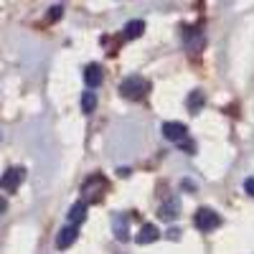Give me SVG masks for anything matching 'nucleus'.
<instances>
[{
	"label": "nucleus",
	"instance_id": "f257e3e1",
	"mask_svg": "<svg viewBox=\"0 0 254 254\" xmlns=\"http://www.w3.org/2000/svg\"><path fill=\"white\" fill-rule=\"evenodd\" d=\"M147 89H150L147 79H142V76H137V74L122 79V84H120V94H122L125 99H142Z\"/></svg>",
	"mask_w": 254,
	"mask_h": 254
},
{
	"label": "nucleus",
	"instance_id": "f03ea898",
	"mask_svg": "<svg viewBox=\"0 0 254 254\" xmlns=\"http://www.w3.org/2000/svg\"><path fill=\"white\" fill-rule=\"evenodd\" d=\"M193 224H196L198 231H214V229H219L221 216L216 214L214 208H198L196 216H193Z\"/></svg>",
	"mask_w": 254,
	"mask_h": 254
},
{
	"label": "nucleus",
	"instance_id": "7ed1b4c3",
	"mask_svg": "<svg viewBox=\"0 0 254 254\" xmlns=\"http://www.w3.org/2000/svg\"><path fill=\"white\" fill-rule=\"evenodd\" d=\"M104 190H107V181H104L102 176H92L81 186V193L87 196V201H99Z\"/></svg>",
	"mask_w": 254,
	"mask_h": 254
},
{
	"label": "nucleus",
	"instance_id": "20e7f679",
	"mask_svg": "<svg viewBox=\"0 0 254 254\" xmlns=\"http://www.w3.org/2000/svg\"><path fill=\"white\" fill-rule=\"evenodd\" d=\"M163 137H165V140H171V142L183 145L186 137H188V130H186V125H183V122H165V125H163Z\"/></svg>",
	"mask_w": 254,
	"mask_h": 254
},
{
	"label": "nucleus",
	"instance_id": "39448f33",
	"mask_svg": "<svg viewBox=\"0 0 254 254\" xmlns=\"http://www.w3.org/2000/svg\"><path fill=\"white\" fill-rule=\"evenodd\" d=\"M112 234H115L117 242L130 239V219H127V214H115L112 216Z\"/></svg>",
	"mask_w": 254,
	"mask_h": 254
},
{
	"label": "nucleus",
	"instance_id": "423d86ee",
	"mask_svg": "<svg viewBox=\"0 0 254 254\" xmlns=\"http://www.w3.org/2000/svg\"><path fill=\"white\" fill-rule=\"evenodd\" d=\"M23 178H26V171H23V168H10V171H8L3 178H0V188H5V190H15Z\"/></svg>",
	"mask_w": 254,
	"mask_h": 254
},
{
	"label": "nucleus",
	"instance_id": "0eeeda50",
	"mask_svg": "<svg viewBox=\"0 0 254 254\" xmlns=\"http://www.w3.org/2000/svg\"><path fill=\"white\" fill-rule=\"evenodd\" d=\"M186 49L193 51V54L203 51V33H201V28H186Z\"/></svg>",
	"mask_w": 254,
	"mask_h": 254
},
{
	"label": "nucleus",
	"instance_id": "6e6552de",
	"mask_svg": "<svg viewBox=\"0 0 254 254\" xmlns=\"http://www.w3.org/2000/svg\"><path fill=\"white\" fill-rule=\"evenodd\" d=\"M158 216H160L163 221H176V219L181 216V201H178V198H171L168 203H163L160 211H158Z\"/></svg>",
	"mask_w": 254,
	"mask_h": 254
},
{
	"label": "nucleus",
	"instance_id": "1a4fd4ad",
	"mask_svg": "<svg viewBox=\"0 0 254 254\" xmlns=\"http://www.w3.org/2000/svg\"><path fill=\"white\" fill-rule=\"evenodd\" d=\"M76 237H79V229L76 226H64L59 231V237H56V247L59 249H66V247H71L76 242Z\"/></svg>",
	"mask_w": 254,
	"mask_h": 254
},
{
	"label": "nucleus",
	"instance_id": "9d476101",
	"mask_svg": "<svg viewBox=\"0 0 254 254\" xmlns=\"http://www.w3.org/2000/svg\"><path fill=\"white\" fill-rule=\"evenodd\" d=\"M66 219H69V226H79L84 219H87V201H76V203L69 208Z\"/></svg>",
	"mask_w": 254,
	"mask_h": 254
},
{
	"label": "nucleus",
	"instance_id": "9b49d317",
	"mask_svg": "<svg viewBox=\"0 0 254 254\" xmlns=\"http://www.w3.org/2000/svg\"><path fill=\"white\" fill-rule=\"evenodd\" d=\"M102 66H99V64H89V66L87 69H84V81H87V87L89 89H94V87H99V84H102Z\"/></svg>",
	"mask_w": 254,
	"mask_h": 254
},
{
	"label": "nucleus",
	"instance_id": "f8f14e48",
	"mask_svg": "<svg viewBox=\"0 0 254 254\" xmlns=\"http://www.w3.org/2000/svg\"><path fill=\"white\" fill-rule=\"evenodd\" d=\"M158 237H160L158 226H155V224H145V226L140 229V234L135 237V242H137V244H153Z\"/></svg>",
	"mask_w": 254,
	"mask_h": 254
},
{
	"label": "nucleus",
	"instance_id": "ddd939ff",
	"mask_svg": "<svg viewBox=\"0 0 254 254\" xmlns=\"http://www.w3.org/2000/svg\"><path fill=\"white\" fill-rule=\"evenodd\" d=\"M142 31H145V23L142 20H130V23H125V28H122V36L130 41V38H140L142 36Z\"/></svg>",
	"mask_w": 254,
	"mask_h": 254
},
{
	"label": "nucleus",
	"instance_id": "4468645a",
	"mask_svg": "<svg viewBox=\"0 0 254 254\" xmlns=\"http://www.w3.org/2000/svg\"><path fill=\"white\" fill-rule=\"evenodd\" d=\"M94 110H97V94H94V92H84V94H81V112L89 115V112H94Z\"/></svg>",
	"mask_w": 254,
	"mask_h": 254
},
{
	"label": "nucleus",
	"instance_id": "2eb2a0df",
	"mask_svg": "<svg viewBox=\"0 0 254 254\" xmlns=\"http://www.w3.org/2000/svg\"><path fill=\"white\" fill-rule=\"evenodd\" d=\"M186 104H188V110H190V112H198V110L203 107V92H198V89H196V92H190Z\"/></svg>",
	"mask_w": 254,
	"mask_h": 254
},
{
	"label": "nucleus",
	"instance_id": "dca6fc26",
	"mask_svg": "<svg viewBox=\"0 0 254 254\" xmlns=\"http://www.w3.org/2000/svg\"><path fill=\"white\" fill-rule=\"evenodd\" d=\"M244 190H247V193L254 198V178H247V181H244Z\"/></svg>",
	"mask_w": 254,
	"mask_h": 254
},
{
	"label": "nucleus",
	"instance_id": "f3484780",
	"mask_svg": "<svg viewBox=\"0 0 254 254\" xmlns=\"http://www.w3.org/2000/svg\"><path fill=\"white\" fill-rule=\"evenodd\" d=\"M61 10H64L61 5H54V8H51V20H56V18L61 15Z\"/></svg>",
	"mask_w": 254,
	"mask_h": 254
},
{
	"label": "nucleus",
	"instance_id": "a211bd4d",
	"mask_svg": "<svg viewBox=\"0 0 254 254\" xmlns=\"http://www.w3.org/2000/svg\"><path fill=\"white\" fill-rule=\"evenodd\" d=\"M181 186H183L186 190H196V183H193V181H188V178H186V181H183Z\"/></svg>",
	"mask_w": 254,
	"mask_h": 254
},
{
	"label": "nucleus",
	"instance_id": "6ab92c4d",
	"mask_svg": "<svg viewBox=\"0 0 254 254\" xmlns=\"http://www.w3.org/2000/svg\"><path fill=\"white\" fill-rule=\"evenodd\" d=\"M168 237H171L173 242H178V239H181V231H178V229H171V231H168Z\"/></svg>",
	"mask_w": 254,
	"mask_h": 254
},
{
	"label": "nucleus",
	"instance_id": "aec40b11",
	"mask_svg": "<svg viewBox=\"0 0 254 254\" xmlns=\"http://www.w3.org/2000/svg\"><path fill=\"white\" fill-rule=\"evenodd\" d=\"M5 208H8V203H5V198H0V216L5 214Z\"/></svg>",
	"mask_w": 254,
	"mask_h": 254
},
{
	"label": "nucleus",
	"instance_id": "412c9836",
	"mask_svg": "<svg viewBox=\"0 0 254 254\" xmlns=\"http://www.w3.org/2000/svg\"><path fill=\"white\" fill-rule=\"evenodd\" d=\"M117 176H122V178H125V176H130V168H120Z\"/></svg>",
	"mask_w": 254,
	"mask_h": 254
}]
</instances>
